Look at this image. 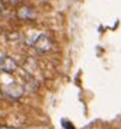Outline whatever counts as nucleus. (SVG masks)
Returning <instances> with one entry per match:
<instances>
[{
	"mask_svg": "<svg viewBox=\"0 0 121 129\" xmlns=\"http://www.w3.org/2000/svg\"><path fill=\"white\" fill-rule=\"evenodd\" d=\"M0 129H13V128H9V127H0Z\"/></svg>",
	"mask_w": 121,
	"mask_h": 129,
	"instance_id": "nucleus-3",
	"label": "nucleus"
},
{
	"mask_svg": "<svg viewBox=\"0 0 121 129\" xmlns=\"http://www.w3.org/2000/svg\"><path fill=\"white\" fill-rule=\"evenodd\" d=\"M0 9H1V1H0Z\"/></svg>",
	"mask_w": 121,
	"mask_h": 129,
	"instance_id": "nucleus-4",
	"label": "nucleus"
},
{
	"mask_svg": "<svg viewBox=\"0 0 121 129\" xmlns=\"http://www.w3.org/2000/svg\"><path fill=\"white\" fill-rule=\"evenodd\" d=\"M12 1H18V0H12Z\"/></svg>",
	"mask_w": 121,
	"mask_h": 129,
	"instance_id": "nucleus-5",
	"label": "nucleus"
},
{
	"mask_svg": "<svg viewBox=\"0 0 121 129\" xmlns=\"http://www.w3.org/2000/svg\"><path fill=\"white\" fill-rule=\"evenodd\" d=\"M17 69V62L10 56H0V71L5 73H12Z\"/></svg>",
	"mask_w": 121,
	"mask_h": 129,
	"instance_id": "nucleus-2",
	"label": "nucleus"
},
{
	"mask_svg": "<svg viewBox=\"0 0 121 129\" xmlns=\"http://www.w3.org/2000/svg\"><path fill=\"white\" fill-rule=\"evenodd\" d=\"M33 46L35 47V49L41 53H44V51H48L52 48V42L49 41V38L46 36V35H38L37 38L34 41Z\"/></svg>",
	"mask_w": 121,
	"mask_h": 129,
	"instance_id": "nucleus-1",
	"label": "nucleus"
}]
</instances>
